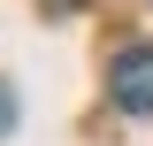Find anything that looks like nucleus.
<instances>
[{"instance_id":"1","label":"nucleus","mask_w":153,"mask_h":146,"mask_svg":"<svg viewBox=\"0 0 153 146\" xmlns=\"http://www.w3.org/2000/svg\"><path fill=\"white\" fill-rule=\"evenodd\" d=\"M107 92H115V108H123V115H153V46H130V54H115Z\"/></svg>"},{"instance_id":"2","label":"nucleus","mask_w":153,"mask_h":146,"mask_svg":"<svg viewBox=\"0 0 153 146\" xmlns=\"http://www.w3.org/2000/svg\"><path fill=\"white\" fill-rule=\"evenodd\" d=\"M8 123H16V100H8V92H0V131H8Z\"/></svg>"}]
</instances>
